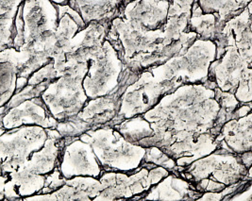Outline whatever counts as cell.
Instances as JSON below:
<instances>
[{"instance_id": "cell-1", "label": "cell", "mask_w": 252, "mask_h": 201, "mask_svg": "<svg viewBox=\"0 0 252 201\" xmlns=\"http://www.w3.org/2000/svg\"><path fill=\"white\" fill-rule=\"evenodd\" d=\"M251 170L243 166L239 155L217 149L175 174L187 179L199 193L204 194L220 193L240 183L251 175Z\"/></svg>"}, {"instance_id": "cell-2", "label": "cell", "mask_w": 252, "mask_h": 201, "mask_svg": "<svg viewBox=\"0 0 252 201\" xmlns=\"http://www.w3.org/2000/svg\"><path fill=\"white\" fill-rule=\"evenodd\" d=\"M92 147L104 172H130L143 164L146 148L126 141L113 127L91 130L79 137Z\"/></svg>"}, {"instance_id": "cell-3", "label": "cell", "mask_w": 252, "mask_h": 201, "mask_svg": "<svg viewBox=\"0 0 252 201\" xmlns=\"http://www.w3.org/2000/svg\"><path fill=\"white\" fill-rule=\"evenodd\" d=\"M217 46L212 41L196 39L184 55L176 56L149 71L160 82L173 81L181 85L186 82H204L209 67L216 61Z\"/></svg>"}, {"instance_id": "cell-4", "label": "cell", "mask_w": 252, "mask_h": 201, "mask_svg": "<svg viewBox=\"0 0 252 201\" xmlns=\"http://www.w3.org/2000/svg\"><path fill=\"white\" fill-rule=\"evenodd\" d=\"M88 67L81 64L51 82L41 95L51 116L58 122L77 115L88 101L82 81Z\"/></svg>"}, {"instance_id": "cell-5", "label": "cell", "mask_w": 252, "mask_h": 201, "mask_svg": "<svg viewBox=\"0 0 252 201\" xmlns=\"http://www.w3.org/2000/svg\"><path fill=\"white\" fill-rule=\"evenodd\" d=\"M180 86L181 84L173 81L160 82L147 70L140 73L137 80L123 93L116 116L106 127H115L124 120L145 114L154 108L162 97Z\"/></svg>"}, {"instance_id": "cell-6", "label": "cell", "mask_w": 252, "mask_h": 201, "mask_svg": "<svg viewBox=\"0 0 252 201\" xmlns=\"http://www.w3.org/2000/svg\"><path fill=\"white\" fill-rule=\"evenodd\" d=\"M47 140L46 130L37 126H24L6 131L0 136V164L3 175L18 170Z\"/></svg>"}, {"instance_id": "cell-7", "label": "cell", "mask_w": 252, "mask_h": 201, "mask_svg": "<svg viewBox=\"0 0 252 201\" xmlns=\"http://www.w3.org/2000/svg\"><path fill=\"white\" fill-rule=\"evenodd\" d=\"M83 78L82 86L88 100L110 95L119 83L124 65L113 45L105 39L102 50L92 59Z\"/></svg>"}, {"instance_id": "cell-8", "label": "cell", "mask_w": 252, "mask_h": 201, "mask_svg": "<svg viewBox=\"0 0 252 201\" xmlns=\"http://www.w3.org/2000/svg\"><path fill=\"white\" fill-rule=\"evenodd\" d=\"M252 77V51L231 46L209 67L208 79L218 89L234 94L239 83Z\"/></svg>"}, {"instance_id": "cell-9", "label": "cell", "mask_w": 252, "mask_h": 201, "mask_svg": "<svg viewBox=\"0 0 252 201\" xmlns=\"http://www.w3.org/2000/svg\"><path fill=\"white\" fill-rule=\"evenodd\" d=\"M22 18L24 45L20 50L44 42L57 30V8L51 1H23Z\"/></svg>"}, {"instance_id": "cell-10", "label": "cell", "mask_w": 252, "mask_h": 201, "mask_svg": "<svg viewBox=\"0 0 252 201\" xmlns=\"http://www.w3.org/2000/svg\"><path fill=\"white\" fill-rule=\"evenodd\" d=\"M58 168L65 179L77 177L99 179L104 172L92 147L79 138L64 145L60 155Z\"/></svg>"}, {"instance_id": "cell-11", "label": "cell", "mask_w": 252, "mask_h": 201, "mask_svg": "<svg viewBox=\"0 0 252 201\" xmlns=\"http://www.w3.org/2000/svg\"><path fill=\"white\" fill-rule=\"evenodd\" d=\"M169 2H126L120 17L144 32H163L167 22Z\"/></svg>"}, {"instance_id": "cell-12", "label": "cell", "mask_w": 252, "mask_h": 201, "mask_svg": "<svg viewBox=\"0 0 252 201\" xmlns=\"http://www.w3.org/2000/svg\"><path fill=\"white\" fill-rule=\"evenodd\" d=\"M57 124V120L51 116L41 98L24 101L2 116V126L5 131L24 126H37L45 130H53Z\"/></svg>"}, {"instance_id": "cell-13", "label": "cell", "mask_w": 252, "mask_h": 201, "mask_svg": "<svg viewBox=\"0 0 252 201\" xmlns=\"http://www.w3.org/2000/svg\"><path fill=\"white\" fill-rule=\"evenodd\" d=\"M102 191L99 179L77 177L66 179L65 184L53 193L37 194L25 198L23 201H93Z\"/></svg>"}, {"instance_id": "cell-14", "label": "cell", "mask_w": 252, "mask_h": 201, "mask_svg": "<svg viewBox=\"0 0 252 201\" xmlns=\"http://www.w3.org/2000/svg\"><path fill=\"white\" fill-rule=\"evenodd\" d=\"M252 112L239 119H232L224 124L216 141L218 149L240 155L252 151Z\"/></svg>"}, {"instance_id": "cell-15", "label": "cell", "mask_w": 252, "mask_h": 201, "mask_svg": "<svg viewBox=\"0 0 252 201\" xmlns=\"http://www.w3.org/2000/svg\"><path fill=\"white\" fill-rule=\"evenodd\" d=\"M32 54L30 50L17 51L13 47L0 52V108L6 106L15 94L18 74Z\"/></svg>"}, {"instance_id": "cell-16", "label": "cell", "mask_w": 252, "mask_h": 201, "mask_svg": "<svg viewBox=\"0 0 252 201\" xmlns=\"http://www.w3.org/2000/svg\"><path fill=\"white\" fill-rule=\"evenodd\" d=\"M201 195L190 181L178 174L169 173L139 199L149 201H195Z\"/></svg>"}, {"instance_id": "cell-17", "label": "cell", "mask_w": 252, "mask_h": 201, "mask_svg": "<svg viewBox=\"0 0 252 201\" xmlns=\"http://www.w3.org/2000/svg\"><path fill=\"white\" fill-rule=\"evenodd\" d=\"M126 2L123 1H69L68 6L77 11L87 26L95 23L110 25L122 13Z\"/></svg>"}, {"instance_id": "cell-18", "label": "cell", "mask_w": 252, "mask_h": 201, "mask_svg": "<svg viewBox=\"0 0 252 201\" xmlns=\"http://www.w3.org/2000/svg\"><path fill=\"white\" fill-rule=\"evenodd\" d=\"M223 27L224 26L219 22L218 14H204L200 10L197 2H193L187 33H195L197 37H199V39L204 41H212L214 43L217 40L218 35L221 34Z\"/></svg>"}, {"instance_id": "cell-19", "label": "cell", "mask_w": 252, "mask_h": 201, "mask_svg": "<svg viewBox=\"0 0 252 201\" xmlns=\"http://www.w3.org/2000/svg\"><path fill=\"white\" fill-rule=\"evenodd\" d=\"M113 128H115L126 141L133 145H139L155 135L150 124L146 121L142 115L124 120Z\"/></svg>"}, {"instance_id": "cell-20", "label": "cell", "mask_w": 252, "mask_h": 201, "mask_svg": "<svg viewBox=\"0 0 252 201\" xmlns=\"http://www.w3.org/2000/svg\"><path fill=\"white\" fill-rule=\"evenodd\" d=\"M202 13L218 14L223 26L232 17L240 14L252 1H196Z\"/></svg>"}, {"instance_id": "cell-21", "label": "cell", "mask_w": 252, "mask_h": 201, "mask_svg": "<svg viewBox=\"0 0 252 201\" xmlns=\"http://www.w3.org/2000/svg\"><path fill=\"white\" fill-rule=\"evenodd\" d=\"M143 164L164 168L170 173H175L178 170L177 164L172 158L165 154L160 148L156 146L146 148V154L144 157Z\"/></svg>"}, {"instance_id": "cell-22", "label": "cell", "mask_w": 252, "mask_h": 201, "mask_svg": "<svg viewBox=\"0 0 252 201\" xmlns=\"http://www.w3.org/2000/svg\"><path fill=\"white\" fill-rule=\"evenodd\" d=\"M48 85L49 84L47 83H42L37 86L27 85L21 92L13 95V97L5 106L6 111L8 112L10 109L20 105L24 101L30 100L35 98H40Z\"/></svg>"}, {"instance_id": "cell-23", "label": "cell", "mask_w": 252, "mask_h": 201, "mask_svg": "<svg viewBox=\"0 0 252 201\" xmlns=\"http://www.w3.org/2000/svg\"><path fill=\"white\" fill-rule=\"evenodd\" d=\"M15 16L0 18V52L13 46Z\"/></svg>"}, {"instance_id": "cell-24", "label": "cell", "mask_w": 252, "mask_h": 201, "mask_svg": "<svg viewBox=\"0 0 252 201\" xmlns=\"http://www.w3.org/2000/svg\"><path fill=\"white\" fill-rule=\"evenodd\" d=\"M58 78L57 73L54 69L53 61L45 67L40 68L34 72L30 78H28V85L30 86H37L42 83L50 84Z\"/></svg>"}, {"instance_id": "cell-25", "label": "cell", "mask_w": 252, "mask_h": 201, "mask_svg": "<svg viewBox=\"0 0 252 201\" xmlns=\"http://www.w3.org/2000/svg\"><path fill=\"white\" fill-rule=\"evenodd\" d=\"M65 181L66 179H63L57 167L50 174L46 175L45 186L39 194L46 195L59 190L65 184Z\"/></svg>"}, {"instance_id": "cell-26", "label": "cell", "mask_w": 252, "mask_h": 201, "mask_svg": "<svg viewBox=\"0 0 252 201\" xmlns=\"http://www.w3.org/2000/svg\"><path fill=\"white\" fill-rule=\"evenodd\" d=\"M21 3L22 1L17 0H0V18L7 16H15Z\"/></svg>"}, {"instance_id": "cell-27", "label": "cell", "mask_w": 252, "mask_h": 201, "mask_svg": "<svg viewBox=\"0 0 252 201\" xmlns=\"http://www.w3.org/2000/svg\"><path fill=\"white\" fill-rule=\"evenodd\" d=\"M28 85V78H17L16 79V88H15V94L21 92L22 90Z\"/></svg>"}, {"instance_id": "cell-28", "label": "cell", "mask_w": 252, "mask_h": 201, "mask_svg": "<svg viewBox=\"0 0 252 201\" xmlns=\"http://www.w3.org/2000/svg\"><path fill=\"white\" fill-rule=\"evenodd\" d=\"M5 132L6 131L3 129V126H2V116H0V136L4 134Z\"/></svg>"}, {"instance_id": "cell-29", "label": "cell", "mask_w": 252, "mask_h": 201, "mask_svg": "<svg viewBox=\"0 0 252 201\" xmlns=\"http://www.w3.org/2000/svg\"><path fill=\"white\" fill-rule=\"evenodd\" d=\"M140 200H141V199H140ZM141 201H142V200H141Z\"/></svg>"}]
</instances>
